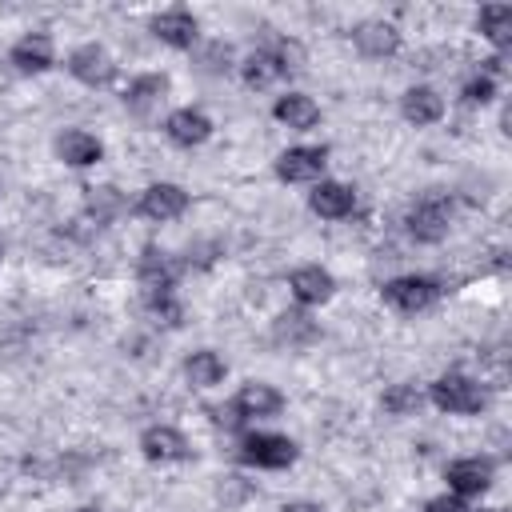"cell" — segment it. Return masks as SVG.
Instances as JSON below:
<instances>
[{
  "label": "cell",
  "mask_w": 512,
  "mask_h": 512,
  "mask_svg": "<svg viewBox=\"0 0 512 512\" xmlns=\"http://www.w3.org/2000/svg\"><path fill=\"white\" fill-rule=\"evenodd\" d=\"M316 336V324L304 316V312H284L276 320V340H288V344H304Z\"/></svg>",
  "instance_id": "obj_27"
},
{
  "label": "cell",
  "mask_w": 512,
  "mask_h": 512,
  "mask_svg": "<svg viewBox=\"0 0 512 512\" xmlns=\"http://www.w3.org/2000/svg\"><path fill=\"white\" fill-rule=\"evenodd\" d=\"M424 512H472L460 496H452V492H444V496H432L428 504H424Z\"/></svg>",
  "instance_id": "obj_31"
},
{
  "label": "cell",
  "mask_w": 512,
  "mask_h": 512,
  "mask_svg": "<svg viewBox=\"0 0 512 512\" xmlns=\"http://www.w3.org/2000/svg\"><path fill=\"white\" fill-rule=\"evenodd\" d=\"M460 96H464V104H492V96H496V76L476 72V76L460 88Z\"/></svg>",
  "instance_id": "obj_28"
},
{
  "label": "cell",
  "mask_w": 512,
  "mask_h": 512,
  "mask_svg": "<svg viewBox=\"0 0 512 512\" xmlns=\"http://www.w3.org/2000/svg\"><path fill=\"white\" fill-rule=\"evenodd\" d=\"M352 44L372 56V60H384V56H396L400 52V28L388 24V20H360L352 28Z\"/></svg>",
  "instance_id": "obj_15"
},
{
  "label": "cell",
  "mask_w": 512,
  "mask_h": 512,
  "mask_svg": "<svg viewBox=\"0 0 512 512\" xmlns=\"http://www.w3.org/2000/svg\"><path fill=\"white\" fill-rule=\"evenodd\" d=\"M280 512H324L320 504H312V500H292V504H284Z\"/></svg>",
  "instance_id": "obj_32"
},
{
  "label": "cell",
  "mask_w": 512,
  "mask_h": 512,
  "mask_svg": "<svg viewBox=\"0 0 512 512\" xmlns=\"http://www.w3.org/2000/svg\"><path fill=\"white\" fill-rule=\"evenodd\" d=\"M448 224H452V204L444 196H424L404 216V228L416 244H440L448 236Z\"/></svg>",
  "instance_id": "obj_4"
},
{
  "label": "cell",
  "mask_w": 512,
  "mask_h": 512,
  "mask_svg": "<svg viewBox=\"0 0 512 512\" xmlns=\"http://www.w3.org/2000/svg\"><path fill=\"white\" fill-rule=\"evenodd\" d=\"M140 452H144V460H152V464H180V460L192 456L184 432L172 428V424H152V428H144V432H140Z\"/></svg>",
  "instance_id": "obj_10"
},
{
  "label": "cell",
  "mask_w": 512,
  "mask_h": 512,
  "mask_svg": "<svg viewBox=\"0 0 512 512\" xmlns=\"http://www.w3.org/2000/svg\"><path fill=\"white\" fill-rule=\"evenodd\" d=\"M480 512H504V508H480Z\"/></svg>",
  "instance_id": "obj_33"
},
{
  "label": "cell",
  "mask_w": 512,
  "mask_h": 512,
  "mask_svg": "<svg viewBox=\"0 0 512 512\" xmlns=\"http://www.w3.org/2000/svg\"><path fill=\"white\" fill-rule=\"evenodd\" d=\"M236 456L248 468H272L276 472V468L296 464V444L280 432H248V436H240Z\"/></svg>",
  "instance_id": "obj_2"
},
{
  "label": "cell",
  "mask_w": 512,
  "mask_h": 512,
  "mask_svg": "<svg viewBox=\"0 0 512 512\" xmlns=\"http://www.w3.org/2000/svg\"><path fill=\"white\" fill-rule=\"evenodd\" d=\"M68 72L88 88H104V84L116 80V60L100 44H80V48L68 52Z\"/></svg>",
  "instance_id": "obj_8"
},
{
  "label": "cell",
  "mask_w": 512,
  "mask_h": 512,
  "mask_svg": "<svg viewBox=\"0 0 512 512\" xmlns=\"http://www.w3.org/2000/svg\"><path fill=\"white\" fill-rule=\"evenodd\" d=\"M80 512H96V508H80Z\"/></svg>",
  "instance_id": "obj_34"
},
{
  "label": "cell",
  "mask_w": 512,
  "mask_h": 512,
  "mask_svg": "<svg viewBox=\"0 0 512 512\" xmlns=\"http://www.w3.org/2000/svg\"><path fill=\"white\" fill-rule=\"evenodd\" d=\"M400 116L408 124H416V128H428V124H436L444 116V96L436 88H428V84H412L400 96Z\"/></svg>",
  "instance_id": "obj_17"
},
{
  "label": "cell",
  "mask_w": 512,
  "mask_h": 512,
  "mask_svg": "<svg viewBox=\"0 0 512 512\" xmlns=\"http://www.w3.org/2000/svg\"><path fill=\"white\" fill-rule=\"evenodd\" d=\"M136 212H140L144 220H156V224L180 220V216L188 212V192H184L180 184H172V180H156V184H148V188L140 192Z\"/></svg>",
  "instance_id": "obj_6"
},
{
  "label": "cell",
  "mask_w": 512,
  "mask_h": 512,
  "mask_svg": "<svg viewBox=\"0 0 512 512\" xmlns=\"http://www.w3.org/2000/svg\"><path fill=\"white\" fill-rule=\"evenodd\" d=\"M476 28L488 44H496L500 52L512 44V8L508 4H484L476 16Z\"/></svg>",
  "instance_id": "obj_23"
},
{
  "label": "cell",
  "mask_w": 512,
  "mask_h": 512,
  "mask_svg": "<svg viewBox=\"0 0 512 512\" xmlns=\"http://www.w3.org/2000/svg\"><path fill=\"white\" fill-rule=\"evenodd\" d=\"M148 28H152V36H156L160 44H168V48H192L196 36H200V24H196V16H192L188 8H168V12L152 16Z\"/></svg>",
  "instance_id": "obj_14"
},
{
  "label": "cell",
  "mask_w": 512,
  "mask_h": 512,
  "mask_svg": "<svg viewBox=\"0 0 512 512\" xmlns=\"http://www.w3.org/2000/svg\"><path fill=\"white\" fill-rule=\"evenodd\" d=\"M164 132H168L172 144L196 148V144H204V140L212 136V120H208V112H200V108H176V112H168Z\"/></svg>",
  "instance_id": "obj_18"
},
{
  "label": "cell",
  "mask_w": 512,
  "mask_h": 512,
  "mask_svg": "<svg viewBox=\"0 0 512 512\" xmlns=\"http://www.w3.org/2000/svg\"><path fill=\"white\" fill-rule=\"evenodd\" d=\"M144 300H148V312H152L160 324H168V328H176V324H180V316H184V312H180V304H176L172 296H144Z\"/></svg>",
  "instance_id": "obj_29"
},
{
  "label": "cell",
  "mask_w": 512,
  "mask_h": 512,
  "mask_svg": "<svg viewBox=\"0 0 512 512\" xmlns=\"http://www.w3.org/2000/svg\"><path fill=\"white\" fill-rule=\"evenodd\" d=\"M240 76H244L248 88H272V84L284 76V68H280V60H276V52L260 48V52H248V56H244Z\"/></svg>",
  "instance_id": "obj_24"
},
{
  "label": "cell",
  "mask_w": 512,
  "mask_h": 512,
  "mask_svg": "<svg viewBox=\"0 0 512 512\" xmlns=\"http://www.w3.org/2000/svg\"><path fill=\"white\" fill-rule=\"evenodd\" d=\"M288 292H292L296 304L316 308V304H328V300H332L336 280H332V272L320 268V264H300V268H292V276H288Z\"/></svg>",
  "instance_id": "obj_11"
},
{
  "label": "cell",
  "mask_w": 512,
  "mask_h": 512,
  "mask_svg": "<svg viewBox=\"0 0 512 512\" xmlns=\"http://www.w3.org/2000/svg\"><path fill=\"white\" fill-rule=\"evenodd\" d=\"M232 68V48L224 40H212L204 48V72H228Z\"/></svg>",
  "instance_id": "obj_30"
},
{
  "label": "cell",
  "mask_w": 512,
  "mask_h": 512,
  "mask_svg": "<svg viewBox=\"0 0 512 512\" xmlns=\"http://www.w3.org/2000/svg\"><path fill=\"white\" fill-rule=\"evenodd\" d=\"M164 92H168V76H164V72H144V76L128 80V88H124V108L144 116V112H152V108L164 100Z\"/></svg>",
  "instance_id": "obj_21"
},
{
  "label": "cell",
  "mask_w": 512,
  "mask_h": 512,
  "mask_svg": "<svg viewBox=\"0 0 512 512\" xmlns=\"http://www.w3.org/2000/svg\"><path fill=\"white\" fill-rule=\"evenodd\" d=\"M88 212L96 216V224H108V220H116V216L124 212V196H120L112 184L88 188Z\"/></svg>",
  "instance_id": "obj_26"
},
{
  "label": "cell",
  "mask_w": 512,
  "mask_h": 512,
  "mask_svg": "<svg viewBox=\"0 0 512 512\" xmlns=\"http://www.w3.org/2000/svg\"><path fill=\"white\" fill-rule=\"evenodd\" d=\"M56 156L68 168H92V164L104 160V144L92 132H84V128H68V132L56 136Z\"/></svg>",
  "instance_id": "obj_19"
},
{
  "label": "cell",
  "mask_w": 512,
  "mask_h": 512,
  "mask_svg": "<svg viewBox=\"0 0 512 512\" xmlns=\"http://www.w3.org/2000/svg\"><path fill=\"white\" fill-rule=\"evenodd\" d=\"M308 208H312L320 220H344V216H352V208H356V192H352L348 184H340V180H320V184H312V192H308Z\"/></svg>",
  "instance_id": "obj_16"
},
{
  "label": "cell",
  "mask_w": 512,
  "mask_h": 512,
  "mask_svg": "<svg viewBox=\"0 0 512 512\" xmlns=\"http://www.w3.org/2000/svg\"><path fill=\"white\" fill-rule=\"evenodd\" d=\"M428 400L448 416H476L484 408V388L464 372H444L428 384Z\"/></svg>",
  "instance_id": "obj_1"
},
{
  "label": "cell",
  "mask_w": 512,
  "mask_h": 512,
  "mask_svg": "<svg viewBox=\"0 0 512 512\" xmlns=\"http://www.w3.org/2000/svg\"><path fill=\"white\" fill-rule=\"evenodd\" d=\"M0 256H4V248H0Z\"/></svg>",
  "instance_id": "obj_35"
},
{
  "label": "cell",
  "mask_w": 512,
  "mask_h": 512,
  "mask_svg": "<svg viewBox=\"0 0 512 512\" xmlns=\"http://www.w3.org/2000/svg\"><path fill=\"white\" fill-rule=\"evenodd\" d=\"M384 304H392L396 312H424L440 300V280L432 276H420V272H408V276H392L384 280L380 288Z\"/></svg>",
  "instance_id": "obj_3"
},
{
  "label": "cell",
  "mask_w": 512,
  "mask_h": 512,
  "mask_svg": "<svg viewBox=\"0 0 512 512\" xmlns=\"http://www.w3.org/2000/svg\"><path fill=\"white\" fill-rule=\"evenodd\" d=\"M136 280H140L144 296H172V288H176V264L160 248H144L140 260H136Z\"/></svg>",
  "instance_id": "obj_13"
},
{
  "label": "cell",
  "mask_w": 512,
  "mask_h": 512,
  "mask_svg": "<svg viewBox=\"0 0 512 512\" xmlns=\"http://www.w3.org/2000/svg\"><path fill=\"white\" fill-rule=\"evenodd\" d=\"M232 412L240 420H272V416L284 412V396H280V388H272L264 380H248L232 396Z\"/></svg>",
  "instance_id": "obj_9"
},
{
  "label": "cell",
  "mask_w": 512,
  "mask_h": 512,
  "mask_svg": "<svg viewBox=\"0 0 512 512\" xmlns=\"http://www.w3.org/2000/svg\"><path fill=\"white\" fill-rule=\"evenodd\" d=\"M380 404H384L388 416H416L420 404H424V392L416 384H392V388H384Z\"/></svg>",
  "instance_id": "obj_25"
},
{
  "label": "cell",
  "mask_w": 512,
  "mask_h": 512,
  "mask_svg": "<svg viewBox=\"0 0 512 512\" xmlns=\"http://www.w3.org/2000/svg\"><path fill=\"white\" fill-rule=\"evenodd\" d=\"M272 116L292 132H312L320 124V104L312 96H304V92H284V96H276Z\"/></svg>",
  "instance_id": "obj_20"
},
{
  "label": "cell",
  "mask_w": 512,
  "mask_h": 512,
  "mask_svg": "<svg viewBox=\"0 0 512 512\" xmlns=\"http://www.w3.org/2000/svg\"><path fill=\"white\" fill-rule=\"evenodd\" d=\"M324 164H328L324 144H296V148H284L276 156V176L284 184H312V180H320Z\"/></svg>",
  "instance_id": "obj_5"
},
{
  "label": "cell",
  "mask_w": 512,
  "mask_h": 512,
  "mask_svg": "<svg viewBox=\"0 0 512 512\" xmlns=\"http://www.w3.org/2000/svg\"><path fill=\"white\" fill-rule=\"evenodd\" d=\"M184 376H188V384H192V388H216V384H224L228 364H224V356H220V352L200 348V352H192V356L184 360Z\"/></svg>",
  "instance_id": "obj_22"
},
{
  "label": "cell",
  "mask_w": 512,
  "mask_h": 512,
  "mask_svg": "<svg viewBox=\"0 0 512 512\" xmlns=\"http://www.w3.org/2000/svg\"><path fill=\"white\" fill-rule=\"evenodd\" d=\"M8 60H12L16 72H24V76H40V72H48V68L56 64V44H52L48 32H28V36H20V40L12 44Z\"/></svg>",
  "instance_id": "obj_12"
},
{
  "label": "cell",
  "mask_w": 512,
  "mask_h": 512,
  "mask_svg": "<svg viewBox=\"0 0 512 512\" xmlns=\"http://www.w3.org/2000/svg\"><path fill=\"white\" fill-rule=\"evenodd\" d=\"M492 476H496V464L488 456H460L444 468V480H448V492L468 500V496H480L492 488Z\"/></svg>",
  "instance_id": "obj_7"
}]
</instances>
